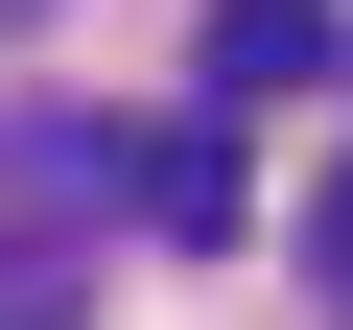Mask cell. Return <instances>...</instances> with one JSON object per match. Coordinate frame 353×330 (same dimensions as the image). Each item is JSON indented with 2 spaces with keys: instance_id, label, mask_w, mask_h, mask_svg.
Segmentation results:
<instances>
[{
  "instance_id": "obj_3",
  "label": "cell",
  "mask_w": 353,
  "mask_h": 330,
  "mask_svg": "<svg viewBox=\"0 0 353 330\" xmlns=\"http://www.w3.org/2000/svg\"><path fill=\"white\" fill-rule=\"evenodd\" d=\"M0 330H71V236H0Z\"/></svg>"
},
{
  "instance_id": "obj_1",
  "label": "cell",
  "mask_w": 353,
  "mask_h": 330,
  "mask_svg": "<svg viewBox=\"0 0 353 330\" xmlns=\"http://www.w3.org/2000/svg\"><path fill=\"white\" fill-rule=\"evenodd\" d=\"M306 71H353L330 0H212V95H306Z\"/></svg>"
},
{
  "instance_id": "obj_4",
  "label": "cell",
  "mask_w": 353,
  "mask_h": 330,
  "mask_svg": "<svg viewBox=\"0 0 353 330\" xmlns=\"http://www.w3.org/2000/svg\"><path fill=\"white\" fill-rule=\"evenodd\" d=\"M330 307H353V189H330Z\"/></svg>"
},
{
  "instance_id": "obj_2",
  "label": "cell",
  "mask_w": 353,
  "mask_h": 330,
  "mask_svg": "<svg viewBox=\"0 0 353 330\" xmlns=\"http://www.w3.org/2000/svg\"><path fill=\"white\" fill-rule=\"evenodd\" d=\"M118 189H141L165 236H236V142H212V118H165V142H118Z\"/></svg>"
}]
</instances>
